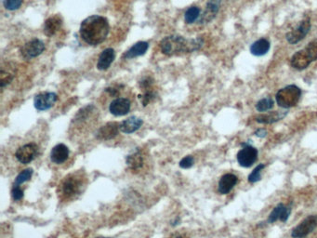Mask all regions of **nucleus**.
I'll use <instances>...</instances> for the list:
<instances>
[{
  "mask_svg": "<svg viewBox=\"0 0 317 238\" xmlns=\"http://www.w3.org/2000/svg\"><path fill=\"white\" fill-rule=\"evenodd\" d=\"M109 30L110 25L107 19L100 15H92L81 23L80 37L87 44L98 46L107 38Z\"/></svg>",
  "mask_w": 317,
  "mask_h": 238,
  "instance_id": "1",
  "label": "nucleus"
},
{
  "mask_svg": "<svg viewBox=\"0 0 317 238\" xmlns=\"http://www.w3.org/2000/svg\"><path fill=\"white\" fill-rule=\"evenodd\" d=\"M203 44L202 38L186 39L181 36H170L161 40L160 49L165 55H180L196 51L201 49Z\"/></svg>",
  "mask_w": 317,
  "mask_h": 238,
  "instance_id": "2",
  "label": "nucleus"
},
{
  "mask_svg": "<svg viewBox=\"0 0 317 238\" xmlns=\"http://www.w3.org/2000/svg\"><path fill=\"white\" fill-rule=\"evenodd\" d=\"M86 181L81 173H72L64 178L60 185L61 198L64 200H72L82 193L85 187Z\"/></svg>",
  "mask_w": 317,
  "mask_h": 238,
  "instance_id": "3",
  "label": "nucleus"
},
{
  "mask_svg": "<svg viewBox=\"0 0 317 238\" xmlns=\"http://www.w3.org/2000/svg\"><path fill=\"white\" fill-rule=\"evenodd\" d=\"M301 97V91L299 87L295 85H289L281 89L276 93V103L284 108H291L296 106Z\"/></svg>",
  "mask_w": 317,
  "mask_h": 238,
  "instance_id": "4",
  "label": "nucleus"
},
{
  "mask_svg": "<svg viewBox=\"0 0 317 238\" xmlns=\"http://www.w3.org/2000/svg\"><path fill=\"white\" fill-rule=\"evenodd\" d=\"M317 227L316 215H311L296 226L291 232L293 238H304L309 235Z\"/></svg>",
  "mask_w": 317,
  "mask_h": 238,
  "instance_id": "5",
  "label": "nucleus"
},
{
  "mask_svg": "<svg viewBox=\"0 0 317 238\" xmlns=\"http://www.w3.org/2000/svg\"><path fill=\"white\" fill-rule=\"evenodd\" d=\"M45 49V44L40 39H32L29 42L25 43L20 50L21 55L25 60H31L40 55Z\"/></svg>",
  "mask_w": 317,
  "mask_h": 238,
  "instance_id": "6",
  "label": "nucleus"
},
{
  "mask_svg": "<svg viewBox=\"0 0 317 238\" xmlns=\"http://www.w3.org/2000/svg\"><path fill=\"white\" fill-rule=\"evenodd\" d=\"M38 154V146L34 142L26 143L19 147L15 153V157L22 164H29Z\"/></svg>",
  "mask_w": 317,
  "mask_h": 238,
  "instance_id": "7",
  "label": "nucleus"
},
{
  "mask_svg": "<svg viewBox=\"0 0 317 238\" xmlns=\"http://www.w3.org/2000/svg\"><path fill=\"white\" fill-rule=\"evenodd\" d=\"M316 59L311 54V51L306 47L302 50L297 51L291 58V66L297 70H304Z\"/></svg>",
  "mask_w": 317,
  "mask_h": 238,
  "instance_id": "8",
  "label": "nucleus"
},
{
  "mask_svg": "<svg viewBox=\"0 0 317 238\" xmlns=\"http://www.w3.org/2000/svg\"><path fill=\"white\" fill-rule=\"evenodd\" d=\"M244 147L238 152L237 161L239 165L244 168H250L258 159V150L250 144H243Z\"/></svg>",
  "mask_w": 317,
  "mask_h": 238,
  "instance_id": "9",
  "label": "nucleus"
},
{
  "mask_svg": "<svg viewBox=\"0 0 317 238\" xmlns=\"http://www.w3.org/2000/svg\"><path fill=\"white\" fill-rule=\"evenodd\" d=\"M58 100L54 92H43L37 95L34 100V105L37 111H46L50 109Z\"/></svg>",
  "mask_w": 317,
  "mask_h": 238,
  "instance_id": "10",
  "label": "nucleus"
},
{
  "mask_svg": "<svg viewBox=\"0 0 317 238\" xmlns=\"http://www.w3.org/2000/svg\"><path fill=\"white\" fill-rule=\"evenodd\" d=\"M311 29V23L309 20H304L301 22V24L295 29L289 33H287V40L290 44H297L308 35Z\"/></svg>",
  "mask_w": 317,
  "mask_h": 238,
  "instance_id": "11",
  "label": "nucleus"
},
{
  "mask_svg": "<svg viewBox=\"0 0 317 238\" xmlns=\"http://www.w3.org/2000/svg\"><path fill=\"white\" fill-rule=\"evenodd\" d=\"M131 107L130 101L127 98H117L110 104L109 111L116 116H126Z\"/></svg>",
  "mask_w": 317,
  "mask_h": 238,
  "instance_id": "12",
  "label": "nucleus"
},
{
  "mask_svg": "<svg viewBox=\"0 0 317 238\" xmlns=\"http://www.w3.org/2000/svg\"><path fill=\"white\" fill-rule=\"evenodd\" d=\"M120 129V125L116 122H109L99 128L97 137L99 140H109L114 139L118 134Z\"/></svg>",
  "mask_w": 317,
  "mask_h": 238,
  "instance_id": "13",
  "label": "nucleus"
},
{
  "mask_svg": "<svg viewBox=\"0 0 317 238\" xmlns=\"http://www.w3.org/2000/svg\"><path fill=\"white\" fill-rule=\"evenodd\" d=\"M220 2L221 0H208L206 10L198 21L199 24H207L216 17L220 10Z\"/></svg>",
  "mask_w": 317,
  "mask_h": 238,
  "instance_id": "14",
  "label": "nucleus"
},
{
  "mask_svg": "<svg viewBox=\"0 0 317 238\" xmlns=\"http://www.w3.org/2000/svg\"><path fill=\"white\" fill-rule=\"evenodd\" d=\"M290 213H291V206L287 207L284 204H279L274 208V210L269 215L268 222L269 223H274L278 220H280L283 222H286L288 220Z\"/></svg>",
  "mask_w": 317,
  "mask_h": 238,
  "instance_id": "15",
  "label": "nucleus"
},
{
  "mask_svg": "<svg viewBox=\"0 0 317 238\" xmlns=\"http://www.w3.org/2000/svg\"><path fill=\"white\" fill-rule=\"evenodd\" d=\"M69 148L63 143H59L51 149L50 159L53 163L57 165H61L64 163L69 156Z\"/></svg>",
  "mask_w": 317,
  "mask_h": 238,
  "instance_id": "16",
  "label": "nucleus"
},
{
  "mask_svg": "<svg viewBox=\"0 0 317 238\" xmlns=\"http://www.w3.org/2000/svg\"><path fill=\"white\" fill-rule=\"evenodd\" d=\"M238 178L232 173H227L224 174L222 177L220 178L218 190L220 195H227L229 194L232 188L237 184Z\"/></svg>",
  "mask_w": 317,
  "mask_h": 238,
  "instance_id": "17",
  "label": "nucleus"
},
{
  "mask_svg": "<svg viewBox=\"0 0 317 238\" xmlns=\"http://www.w3.org/2000/svg\"><path fill=\"white\" fill-rule=\"evenodd\" d=\"M61 25H62V20L60 16L58 15L51 16L49 19H47L44 24V28H43L44 34L47 37H52L61 29Z\"/></svg>",
  "mask_w": 317,
  "mask_h": 238,
  "instance_id": "18",
  "label": "nucleus"
},
{
  "mask_svg": "<svg viewBox=\"0 0 317 238\" xmlns=\"http://www.w3.org/2000/svg\"><path fill=\"white\" fill-rule=\"evenodd\" d=\"M116 58V52L115 50L111 48L104 49L102 52V54L99 57L98 60L97 68L101 71L107 70L110 67L111 64L113 63V61H115Z\"/></svg>",
  "mask_w": 317,
  "mask_h": 238,
  "instance_id": "19",
  "label": "nucleus"
},
{
  "mask_svg": "<svg viewBox=\"0 0 317 238\" xmlns=\"http://www.w3.org/2000/svg\"><path fill=\"white\" fill-rule=\"evenodd\" d=\"M142 123H143L142 120L137 116L128 117V119L124 120L120 124V130L122 131L123 133H126V134L133 133L141 127Z\"/></svg>",
  "mask_w": 317,
  "mask_h": 238,
  "instance_id": "20",
  "label": "nucleus"
},
{
  "mask_svg": "<svg viewBox=\"0 0 317 238\" xmlns=\"http://www.w3.org/2000/svg\"><path fill=\"white\" fill-rule=\"evenodd\" d=\"M287 115V111H275L273 113L271 112L269 114L256 116V121L261 124H273V123L280 121Z\"/></svg>",
  "mask_w": 317,
  "mask_h": 238,
  "instance_id": "21",
  "label": "nucleus"
},
{
  "mask_svg": "<svg viewBox=\"0 0 317 238\" xmlns=\"http://www.w3.org/2000/svg\"><path fill=\"white\" fill-rule=\"evenodd\" d=\"M149 49V44L145 41H140L134 44L126 53L124 54L125 59H133L139 56L144 55Z\"/></svg>",
  "mask_w": 317,
  "mask_h": 238,
  "instance_id": "22",
  "label": "nucleus"
},
{
  "mask_svg": "<svg viewBox=\"0 0 317 238\" xmlns=\"http://www.w3.org/2000/svg\"><path fill=\"white\" fill-rule=\"evenodd\" d=\"M270 47L271 45L267 39L261 38L250 46V52L255 56L265 55L270 50Z\"/></svg>",
  "mask_w": 317,
  "mask_h": 238,
  "instance_id": "23",
  "label": "nucleus"
},
{
  "mask_svg": "<svg viewBox=\"0 0 317 238\" xmlns=\"http://www.w3.org/2000/svg\"><path fill=\"white\" fill-rule=\"evenodd\" d=\"M127 164L131 171H140L144 164V157L140 151H137L127 157Z\"/></svg>",
  "mask_w": 317,
  "mask_h": 238,
  "instance_id": "24",
  "label": "nucleus"
},
{
  "mask_svg": "<svg viewBox=\"0 0 317 238\" xmlns=\"http://www.w3.org/2000/svg\"><path fill=\"white\" fill-rule=\"evenodd\" d=\"M200 17V9L198 7H191L184 14L185 23L188 25L194 24Z\"/></svg>",
  "mask_w": 317,
  "mask_h": 238,
  "instance_id": "25",
  "label": "nucleus"
},
{
  "mask_svg": "<svg viewBox=\"0 0 317 238\" xmlns=\"http://www.w3.org/2000/svg\"><path fill=\"white\" fill-rule=\"evenodd\" d=\"M273 107H274V101L270 97L260 100L256 104V109L259 112H266V111L273 109Z\"/></svg>",
  "mask_w": 317,
  "mask_h": 238,
  "instance_id": "26",
  "label": "nucleus"
},
{
  "mask_svg": "<svg viewBox=\"0 0 317 238\" xmlns=\"http://www.w3.org/2000/svg\"><path fill=\"white\" fill-rule=\"evenodd\" d=\"M33 175V170L32 169H26L25 171H21L18 174V176L15 179V182L13 185L20 186L21 184L26 183L30 180Z\"/></svg>",
  "mask_w": 317,
  "mask_h": 238,
  "instance_id": "27",
  "label": "nucleus"
},
{
  "mask_svg": "<svg viewBox=\"0 0 317 238\" xmlns=\"http://www.w3.org/2000/svg\"><path fill=\"white\" fill-rule=\"evenodd\" d=\"M265 168L264 164H260L257 166L254 169V171L250 173L249 176V182L251 183H257L260 182L262 180V171Z\"/></svg>",
  "mask_w": 317,
  "mask_h": 238,
  "instance_id": "28",
  "label": "nucleus"
},
{
  "mask_svg": "<svg viewBox=\"0 0 317 238\" xmlns=\"http://www.w3.org/2000/svg\"><path fill=\"white\" fill-rule=\"evenodd\" d=\"M23 0H3V5L8 11H16L22 6Z\"/></svg>",
  "mask_w": 317,
  "mask_h": 238,
  "instance_id": "29",
  "label": "nucleus"
},
{
  "mask_svg": "<svg viewBox=\"0 0 317 238\" xmlns=\"http://www.w3.org/2000/svg\"><path fill=\"white\" fill-rule=\"evenodd\" d=\"M14 74L11 72H6L4 68L1 70V88H5L7 85H9L13 81Z\"/></svg>",
  "mask_w": 317,
  "mask_h": 238,
  "instance_id": "30",
  "label": "nucleus"
},
{
  "mask_svg": "<svg viewBox=\"0 0 317 238\" xmlns=\"http://www.w3.org/2000/svg\"><path fill=\"white\" fill-rule=\"evenodd\" d=\"M155 97H156V95L154 92H152V91H146L140 96V102L143 106H146L152 101H153Z\"/></svg>",
  "mask_w": 317,
  "mask_h": 238,
  "instance_id": "31",
  "label": "nucleus"
},
{
  "mask_svg": "<svg viewBox=\"0 0 317 238\" xmlns=\"http://www.w3.org/2000/svg\"><path fill=\"white\" fill-rule=\"evenodd\" d=\"M194 163H195V159H194V157H193L192 155H187V156L183 157V158L180 161L179 165H180V167H181L182 169L186 170V169L192 168V167L194 166Z\"/></svg>",
  "mask_w": 317,
  "mask_h": 238,
  "instance_id": "32",
  "label": "nucleus"
},
{
  "mask_svg": "<svg viewBox=\"0 0 317 238\" xmlns=\"http://www.w3.org/2000/svg\"><path fill=\"white\" fill-rule=\"evenodd\" d=\"M12 196L15 201H20L24 197V190L22 189L20 186L13 185L12 190Z\"/></svg>",
  "mask_w": 317,
  "mask_h": 238,
  "instance_id": "33",
  "label": "nucleus"
},
{
  "mask_svg": "<svg viewBox=\"0 0 317 238\" xmlns=\"http://www.w3.org/2000/svg\"><path fill=\"white\" fill-rule=\"evenodd\" d=\"M152 85V80L151 77H144L143 80H141L140 82V89H143L145 92L150 91L149 89H151Z\"/></svg>",
  "mask_w": 317,
  "mask_h": 238,
  "instance_id": "34",
  "label": "nucleus"
},
{
  "mask_svg": "<svg viewBox=\"0 0 317 238\" xmlns=\"http://www.w3.org/2000/svg\"><path fill=\"white\" fill-rule=\"evenodd\" d=\"M255 135L259 138H264V137L267 136V131L264 130L263 128H261V129L257 130L256 132H255Z\"/></svg>",
  "mask_w": 317,
  "mask_h": 238,
  "instance_id": "35",
  "label": "nucleus"
},
{
  "mask_svg": "<svg viewBox=\"0 0 317 238\" xmlns=\"http://www.w3.org/2000/svg\"><path fill=\"white\" fill-rule=\"evenodd\" d=\"M169 238H187L185 235H183V234H181V233H174V234H172Z\"/></svg>",
  "mask_w": 317,
  "mask_h": 238,
  "instance_id": "36",
  "label": "nucleus"
},
{
  "mask_svg": "<svg viewBox=\"0 0 317 238\" xmlns=\"http://www.w3.org/2000/svg\"><path fill=\"white\" fill-rule=\"evenodd\" d=\"M100 238H109V237H100Z\"/></svg>",
  "mask_w": 317,
  "mask_h": 238,
  "instance_id": "37",
  "label": "nucleus"
}]
</instances>
